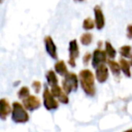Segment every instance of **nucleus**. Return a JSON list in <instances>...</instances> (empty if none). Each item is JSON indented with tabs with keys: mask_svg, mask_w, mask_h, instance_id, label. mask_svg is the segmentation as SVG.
I'll use <instances>...</instances> for the list:
<instances>
[{
	"mask_svg": "<svg viewBox=\"0 0 132 132\" xmlns=\"http://www.w3.org/2000/svg\"><path fill=\"white\" fill-rule=\"evenodd\" d=\"M96 26L95 21H93L92 18L88 17V18H85L83 20L82 23V28L84 30H92Z\"/></svg>",
	"mask_w": 132,
	"mask_h": 132,
	"instance_id": "19",
	"label": "nucleus"
},
{
	"mask_svg": "<svg viewBox=\"0 0 132 132\" xmlns=\"http://www.w3.org/2000/svg\"><path fill=\"white\" fill-rule=\"evenodd\" d=\"M122 132H132V128H129V129L125 130V131H122Z\"/></svg>",
	"mask_w": 132,
	"mask_h": 132,
	"instance_id": "25",
	"label": "nucleus"
},
{
	"mask_svg": "<svg viewBox=\"0 0 132 132\" xmlns=\"http://www.w3.org/2000/svg\"><path fill=\"white\" fill-rule=\"evenodd\" d=\"M93 36L90 33H84L81 36V43L83 45H90L92 42Z\"/></svg>",
	"mask_w": 132,
	"mask_h": 132,
	"instance_id": "18",
	"label": "nucleus"
},
{
	"mask_svg": "<svg viewBox=\"0 0 132 132\" xmlns=\"http://www.w3.org/2000/svg\"><path fill=\"white\" fill-rule=\"evenodd\" d=\"M54 70L55 72L58 73L61 76H66L69 73L67 66H66L65 62L63 61H59L58 62H56L54 65Z\"/></svg>",
	"mask_w": 132,
	"mask_h": 132,
	"instance_id": "13",
	"label": "nucleus"
},
{
	"mask_svg": "<svg viewBox=\"0 0 132 132\" xmlns=\"http://www.w3.org/2000/svg\"><path fill=\"white\" fill-rule=\"evenodd\" d=\"M119 65H120L121 72H123L125 76L127 77H131V71H130V62H128L126 59H119Z\"/></svg>",
	"mask_w": 132,
	"mask_h": 132,
	"instance_id": "14",
	"label": "nucleus"
},
{
	"mask_svg": "<svg viewBox=\"0 0 132 132\" xmlns=\"http://www.w3.org/2000/svg\"><path fill=\"white\" fill-rule=\"evenodd\" d=\"M130 65L132 66V54H131V57H130Z\"/></svg>",
	"mask_w": 132,
	"mask_h": 132,
	"instance_id": "27",
	"label": "nucleus"
},
{
	"mask_svg": "<svg viewBox=\"0 0 132 132\" xmlns=\"http://www.w3.org/2000/svg\"><path fill=\"white\" fill-rule=\"evenodd\" d=\"M12 120L15 123H26L29 120L26 109L18 101H15L12 105Z\"/></svg>",
	"mask_w": 132,
	"mask_h": 132,
	"instance_id": "2",
	"label": "nucleus"
},
{
	"mask_svg": "<svg viewBox=\"0 0 132 132\" xmlns=\"http://www.w3.org/2000/svg\"><path fill=\"white\" fill-rule=\"evenodd\" d=\"M78 84H79L78 76L74 72H69L67 75L64 76V79L62 81V89L67 94L77 90Z\"/></svg>",
	"mask_w": 132,
	"mask_h": 132,
	"instance_id": "3",
	"label": "nucleus"
},
{
	"mask_svg": "<svg viewBox=\"0 0 132 132\" xmlns=\"http://www.w3.org/2000/svg\"><path fill=\"white\" fill-rule=\"evenodd\" d=\"M92 54H90V53H86L84 54V56H83V58H82L83 64H84V65H88L89 62H90V61L92 60Z\"/></svg>",
	"mask_w": 132,
	"mask_h": 132,
	"instance_id": "23",
	"label": "nucleus"
},
{
	"mask_svg": "<svg viewBox=\"0 0 132 132\" xmlns=\"http://www.w3.org/2000/svg\"><path fill=\"white\" fill-rule=\"evenodd\" d=\"M119 53H120L122 57L130 58L131 57V47L129 45L121 46L120 49H119Z\"/></svg>",
	"mask_w": 132,
	"mask_h": 132,
	"instance_id": "20",
	"label": "nucleus"
},
{
	"mask_svg": "<svg viewBox=\"0 0 132 132\" xmlns=\"http://www.w3.org/2000/svg\"><path fill=\"white\" fill-rule=\"evenodd\" d=\"M17 96H18L19 99H22V100H24L28 96H30V90L28 89V87L26 86L22 87L18 90V92H17Z\"/></svg>",
	"mask_w": 132,
	"mask_h": 132,
	"instance_id": "21",
	"label": "nucleus"
},
{
	"mask_svg": "<svg viewBox=\"0 0 132 132\" xmlns=\"http://www.w3.org/2000/svg\"><path fill=\"white\" fill-rule=\"evenodd\" d=\"M43 99H44V106L47 110H56L59 107L58 101L55 100V97L53 95L51 90L48 88L44 89V94H43Z\"/></svg>",
	"mask_w": 132,
	"mask_h": 132,
	"instance_id": "4",
	"label": "nucleus"
},
{
	"mask_svg": "<svg viewBox=\"0 0 132 132\" xmlns=\"http://www.w3.org/2000/svg\"><path fill=\"white\" fill-rule=\"evenodd\" d=\"M32 87L34 88V90L36 93H39L41 90V88H42V84H41V82L39 81H35L32 83Z\"/></svg>",
	"mask_w": 132,
	"mask_h": 132,
	"instance_id": "22",
	"label": "nucleus"
},
{
	"mask_svg": "<svg viewBox=\"0 0 132 132\" xmlns=\"http://www.w3.org/2000/svg\"><path fill=\"white\" fill-rule=\"evenodd\" d=\"M94 15H95V24L98 30H101L105 26V17L103 12L99 6L94 7Z\"/></svg>",
	"mask_w": 132,
	"mask_h": 132,
	"instance_id": "11",
	"label": "nucleus"
},
{
	"mask_svg": "<svg viewBox=\"0 0 132 132\" xmlns=\"http://www.w3.org/2000/svg\"><path fill=\"white\" fill-rule=\"evenodd\" d=\"M80 55V49L79 45H78L77 40L73 39L69 43V63L72 66L75 67L76 66V59L79 57Z\"/></svg>",
	"mask_w": 132,
	"mask_h": 132,
	"instance_id": "5",
	"label": "nucleus"
},
{
	"mask_svg": "<svg viewBox=\"0 0 132 132\" xmlns=\"http://www.w3.org/2000/svg\"><path fill=\"white\" fill-rule=\"evenodd\" d=\"M107 62V53L105 51H102L101 49L94 50L92 53V64L93 68H97L101 64H104Z\"/></svg>",
	"mask_w": 132,
	"mask_h": 132,
	"instance_id": "6",
	"label": "nucleus"
},
{
	"mask_svg": "<svg viewBox=\"0 0 132 132\" xmlns=\"http://www.w3.org/2000/svg\"><path fill=\"white\" fill-rule=\"evenodd\" d=\"M12 112V108L10 106L9 102L6 99L0 100V118L5 120L8 115Z\"/></svg>",
	"mask_w": 132,
	"mask_h": 132,
	"instance_id": "12",
	"label": "nucleus"
},
{
	"mask_svg": "<svg viewBox=\"0 0 132 132\" xmlns=\"http://www.w3.org/2000/svg\"><path fill=\"white\" fill-rule=\"evenodd\" d=\"M108 64L109 67H110L111 72L114 74L115 76H119L120 74V65H119V62H117L116 61L113 60H109L108 61Z\"/></svg>",
	"mask_w": 132,
	"mask_h": 132,
	"instance_id": "16",
	"label": "nucleus"
},
{
	"mask_svg": "<svg viewBox=\"0 0 132 132\" xmlns=\"http://www.w3.org/2000/svg\"><path fill=\"white\" fill-rule=\"evenodd\" d=\"M46 80H47L48 84L51 87L58 85V78H57L56 73L53 71L50 70L46 72Z\"/></svg>",
	"mask_w": 132,
	"mask_h": 132,
	"instance_id": "15",
	"label": "nucleus"
},
{
	"mask_svg": "<svg viewBox=\"0 0 132 132\" xmlns=\"http://www.w3.org/2000/svg\"><path fill=\"white\" fill-rule=\"evenodd\" d=\"M51 92L53 93V95L54 96L56 99H58V101L60 102L63 103V104H68L69 103V98L68 95L63 90V89L61 88L59 85H55L51 88Z\"/></svg>",
	"mask_w": 132,
	"mask_h": 132,
	"instance_id": "8",
	"label": "nucleus"
},
{
	"mask_svg": "<svg viewBox=\"0 0 132 132\" xmlns=\"http://www.w3.org/2000/svg\"><path fill=\"white\" fill-rule=\"evenodd\" d=\"M105 52L107 53V56L112 60L116 57V54H117V52H116L115 48L112 46V44H110V42H106L105 43Z\"/></svg>",
	"mask_w": 132,
	"mask_h": 132,
	"instance_id": "17",
	"label": "nucleus"
},
{
	"mask_svg": "<svg viewBox=\"0 0 132 132\" xmlns=\"http://www.w3.org/2000/svg\"><path fill=\"white\" fill-rule=\"evenodd\" d=\"M127 37L132 38V24H128L127 26Z\"/></svg>",
	"mask_w": 132,
	"mask_h": 132,
	"instance_id": "24",
	"label": "nucleus"
},
{
	"mask_svg": "<svg viewBox=\"0 0 132 132\" xmlns=\"http://www.w3.org/2000/svg\"><path fill=\"white\" fill-rule=\"evenodd\" d=\"M44 44H45V50L48 54L53 59L58 58L56 45H55L54 42H53V38H52L51 36H46L45 38H44Z\"/></svg>",
	"mask_w": 132,
	"mask_h": 132,
	"instance_id": "9",
	"label": "nucleus"
},
{
	"mask_svg": "<svg viewBox=\"0 0 132 132\" xmlns=\"http://www.w3.org/2000/svg\"><path fill=\"white\" fill-rule=\"evenodd\" d=\"M80 83L85 94L90 97H93L96 93L95 88V80L94 74L89 69H84L80 72L79 74Z\"/></svg>",
	"mask_w": 132,
	"mask_h": 132,
	"instance_id": "1",
	"label": "nucleus"
},
{
	"mask_svg": "<svg viewBox=\"0 0 132 132\" xmlns=\"http://www.w3.org/2000/svg\"><path fill=\"white\" fill-rule=\"evenodd\" d=\"M74 1H75V2H83L84 0H74Z\"/></svg>",
	"mask_w": 132,
	"mask_h": 132,
	"instance_id": "26",
	"label": "nucleus"
},
{
	"mask_svg": "<svg viewBox=\"0 0 132 132\" xmlns=\"http://www.w3.org/2000/svg\"><path fill=\"white\" fill-rule=\"evenodd\" d=\"M96 79L99 82L103 83L108 80L109 78V69L105 64H101L96 68L95 72Z\"/></svg>",
	"mask_w": 132,
	"mask_h": 132,
	"instance_id": "10",
	"label": "nucleus"
},
{
	"mask_svg": "<svg viewBox=\"0 0 132 132\" xmlns=\"http://www.w3.org/2000/svg\"><path fill=\"white\" fill-rule=\"evenodd\" d=\"M23 105L27 110L33 111L35 110H37L41 106V101L38 97L35 95H30L24 100H23Z\"/></svg>",
	"mask_w": 132,
	"mask_h": 132,
	"instance_id": "7",
	"label": "nucleus"
}]
</instances>
